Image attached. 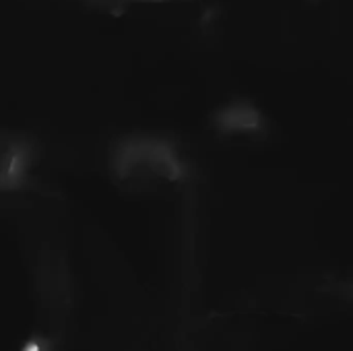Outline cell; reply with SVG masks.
Returning a JSON list of instances; mask_svg holds the SVG:
<instances>
[{
    "mask_svg": "<svg viewBox=\"0 0 353 351\" xmlns=\"http://www.w3.org/2000/svg\"><path fill=\"white\" fill-rule=\"evenodd\" d=\"M29 351H37V350H35V348H31V350H29Z\"/></svg>",
    "mask_w": 353,
    "mask_h": 351,
    "instance_id": "6da1fadb",
    "label": "cell"
}]
</instances>
